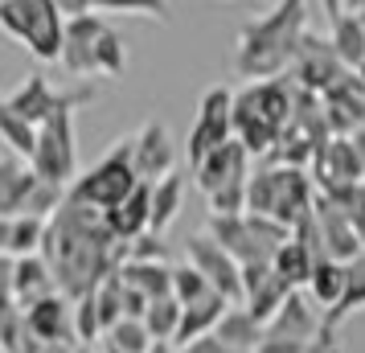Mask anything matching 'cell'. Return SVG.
<instances>
[{"label": "cell", "instance_id": "6da1fadb", "mask_svg": "<svg viewBox=\"0 0 365 353\" xmlns=\"http://www.w3.org/2000/svg\"><path fill=\"white\" fill-rule=\"evenodd\" d=\"M41 255L50 259L58 292H66L70 300H78L86 292H95L111 271H119L123 242L111 235L103 210L66 198L53 210V218L46 222Z\"/></svg>", "mask_w": 365, "mask_h": 353}, {"label": "cell", "instance_id": "44dd1931", "mask_svg": "<svg viewBox=\"0 0 365 353\" xmlns=\"http://www.w3.org/2000/svg\"><path fill=\"white\" fill-rule=\"evenodd\" d=\"M226 308H230V300L222 296V292H210V296H201V300L185 304L181 312V329H177V349H185V345H193V341H201V337H210L217 329V320L226 317Z\"/></svg>", "mask_w": 365, "mask_h": 353}, {"label": "cell", "instance_id": "b9f144b4", "mask_svg": "<svg viewBox=\"0 0 365 353\" xmlns=\"http://www.w3.org/2000/svg\"><path fill=\"white\" fill-rule=\"evenodd\" d=\"M353 144H357V152H361V160H365V123L353 132Z\"/></svg>", "mask_w": 365, "mask_h": 353}, {"label": "cell", "instance_id": "ba28073f", "mask_svg": "<svg viewBox=\"0 0 365 353\" xmlns=\"http://www.w3.org/2000/svg\"><path fill=\"white\" fill-rule=\"evenodd\" d=\"M29 165L41 181L70 189L78 177V135H74V111H53L46 123H37V148Z\"/></svg>", "mask_w": 365, "mask_h": 353}, {"label": "cell", "instance_id": "f6af8a7d", "mask_svg": "<svg viewBox=\"0 0 365 353\" xmlns=\"http://www.w3.org/2000/svg\"><path fill=\"white\" fill-rule=\"evenodd\" d=\"M361 25H365V13H361Z\"/></svg>", "mask_w": 365, "mask_h": 353}, {"label": "cell", "instance_id": "7a4b0ae2", "mask_svg": "<svg viewBox=\"0 0 365 353\" xmlns=\"http://www.w3.org/2000/svg\"><path fill=\"white\" fill-rule=\"evenodd\" d=\"M304 34H308V0H275L271 13L242 25L234 41V70L250 83L279 78L296 66Z\"/></svg>", "mask_w": 365, "mask_h": 353}, {"label": "cell", "instance_id": "83f0119b", "mask_svg": "<svg viewBox=\"0 0 365 353\" xmlns=\"http://www.w3.org/2000/svg\"><path fill=\"white\" fill-rule=\"evenodd\" d=\"M181 202H185V177L177 168L168 177H160V181H152V230L156 235H165L168 226L177 222Z\"/></svg>", "mask_w": 365, "mask_h": 353}, {"label": "cell", "instance_id": "ab89813d", "mask_svg": "<svg viewBox=\"0 0 365 353\" xmlns=\"http://www.w3.org/2000/svg\"><path fill=\"white\" fill-rule=\"evenodd\" d=\"M341 13H365V0H341Z\"/></svg>", "mask_w": 365, "mask_h": 353}, {"label": "cell", "instance_id": "d4e9b609", "mask_svg": "<svg viewBox=\"0 0 365 353\" xmlns=\"http://www.w3.org/2000/svg\"><path fill=\"white\" fill-rule=\"evenodd\" d=\"M345 287H349V263H341V259H320L312 271V280H308V296L329 317L332 308L345 300Z\"/></svg>", "mask_w": 365, "mask_h": 353}, {"label": "cell", "instance_id": "2e32d148", "mask_svg": "<svg viewBox=\"0 0 365 353\" xmlns=\"http://www.w3.org/2000/svg\"><path fill=\"white\" fill-rule=\"evenodd\" d=\"M320 333H324V312H320V304L312 296H299V287L287 296V304H283L279 312L267 320V337H279V341L308 345Z\"/></svg>", "mask_w": 365, "mask_h": 353}, {"label": "cell", "instance_id": "5bb4252c", "mask_svg": "<svg viewBox=\"0 0 365 353\" xmlns=\"http://www.w3.org/2000/svg\"><path fill=\"white\" fill-rule=\"evenodd\" d=\"M132 160H135L140 181H148V185L173 173V165H177V144L168 135L165 119H144L140 123V132L132 135Z\"/></svg>", "mask_w": 365, "mask_h": 353}, {"label": "cell", "instance_id": "f35d334b", "mask_svg": "<svg viewBox=\"0 0 365 353\" xmlns=\"http://www.w3.org/2000/svg\"><path fill=\"white\" fill-rule=\"evenodd\" d=\"M181 353H242V349H230V345H222V341L210 333V337H201V341H193V345H185Z\"/></svg>", "mask_w": 365, "mask_h": 353}, {"label": "cell", "instance_id": "8992f818", "mask_svg": "<svg viewBox=\"0 0 365 353\" xmlns=\"http://www.w3.org/2000/svg\"><path fill=\"white\" fill-rule=\"evenodd\" d=\"M135 185H140V173H135V160H132V135H123V140L111 144V152H103L86 173H78L70 181L66 198L95 205V210H115Z\"/></svg>", "mask_w": 365, "mask_h": 353}, {"label": "cell", "instance_id": "7c38bea8", "mask_svg": "<svg viewBox=\"0 0 365 353\" xmlns=\"http://www.w3.org/2000/svg\"><path fill=\"white\" fill-rule=\"evenodd\" d=\"M292 74H296V78H292L296 86L324 95V91L345 83L349 66L336 58L332 41H324V37H316V34H304V46H299V58H296V66H292Z\"/></svg>", "mask_w": 365, "mask_h": 353}, {"label": "cell", "instance_id": "4316f807", "mask_svg": "<svg viewBox=\"0 0 365 353\" xmlns=\"http://www.w3.org/2000/svg\"><path fill=\"white\" fill-rule=\"evenodd\" d=\"M329 41H332V50H336V58H341L349 70L361 66V62H365V25H361V13H341V17H332Z\"/></svg>", "mask_w": 365, "mask_h": 353}, {"label": "cell", "instance_id": "30bf717a", "mask_svg": "<svg viewBox=\"0 0 365 353\" xmlns=\"http://www.w3.org/2000/svg\"><path fill=\"white\" fill-rule=\"evenodd\" d=\"M226 140H234V95H230V86H210L201 95L197 119H193L189 140H185L189 165H197L201 156H210L214 148H222Z\"/></svg>", "mask_w": 365, "mask_h": 353}, {"label": "cell", "instance_id": "7402d4cb", "mask_svg": "<svg viewBox=\"0 0 365 353\" xmlns=\"http://www.w3.org/2000/svg\"><path fill=\"white\" fill-rule=\"evenodd\" d=\"M13 292H17L21 308H29V304H37L41 296L58 292L50 259H46V255H21V259H13Z\"/></svg>", "mask_w": 365, "mask_h": 353}, {"label": "cell", "instance_id": "8fae6325", "mask_svg": "<svg viewBox=\"0 0 365 353\" xmlns=\"http://www.w3.org/2000/svg\"><path fill=\"white\" fill-rule=\"evenodd\" d=\"M185 263H193V267L210 280V287L222 292L230 304H242V263H238L210 230H205V235H193L185 242Z\"/></svg>", "mask_w": 365, "mask_h": 353}, {"label": "cell", "instance_id": "8d00e7d4", "mask_svg": "<svg viewBox=\"0 0 365 353\" xmlns=\"http://www.w3.org/2000/svg\"><path fill=\"white\" fill-rule=\"evenodd\" d=\"M247 181L222 185L217 193H210V198H205V202H210V214H247Z\"/></svg>", "mask_w": 365, "mask_h": 353}, {"label": "cell", "instance_id": "836d02e7", "mask_svg": "<svg viewBox=\"0 0 365 353\" xmlns=\"http://www.w3.org/2000/svg\"><path fill=\"white\" fill-rule=\"evenodd\" d=\"M95 13H128V17H148V21H168V0H91Z\"/></svg>", "mask_w": 365, "mask_h": 353}, {"label": "cell", "instance_id": "cb8c5ba5", "mask_svg": "<svg viewBox=\"0 0 365 353\" xmlns=\"http://www.w3.org/2000/svg\"><path fill=\"white\" fill-rule=\"evenodd\" d=\"M119 280L140 292L144 300H160L173 296V267L168 263H140V259H123L119 263Z\"/></svg>", "mask_w": 365, "mask_h": 353}, {"label": "cell", "instance_id": "4dcf8cb0", "mask_svg": "<svg viewBox=\"0 0 365 353\" xmlns=\"http://www.w3.org/2000/svg\"><path fill=\"white\" fill-rule=\"evenodd\" d=\"M181 312H185V304L177 300V296H160V300H152L148 312H144V324H148L152 341H177Z\"/></svg>", "mask_w": 365, "mask_h": 353}, {"label": "cell", "instance_id": "bcb514c9", "mask_svg": "<svg viewBox=\"0 0 365 353\" xmlns=\"http://www.w3.org/2000/svg\"><path fill=\"white\" fill-rule=\"evenodd\" d=\"M361 242H365V230H361Z\"/></svg>", "mask_w": 365, "mask_h": 353}, {"label": "cell", "instance_id": "f546056e", "mask_svg": "<svg viewBox=\"0 0 365 353\" xmlns=\"http://www.w3.org/2000/svg\"><path fill=\"white\" fill-rule=\"evenodd\" d=\"M46 222L50 218H34V214L9 218V255H13V259H21V255H41Z\"/></svg>", "mask_w": 365, "mask_h": 353}, {"label": "cell", "instance_id": "9a60e30c", "mask_svg": "<svg viewBox=\"0 0 365 353\" xmlns=\"http://www.w3.org/2000/svg\"><path fill=\"white\" fill-rule=\"evenodd\" d=\"M193 177H197V189L210 198V193H217L222 185H238V181H247L250 177V152L247 144L234 135V140H226L222 148H214L210 156H201L197 165H193Z\"/></svg>", "mask_w": 365, "mask_h": 353}, {"label": "cell", "instance_id": "1f68e13d", "mask_svg": "<svg viewBox=\"0 0 365 353\" xmlns=\"http://www.w3.org/2000/svg\"><path fill=\"white\" fill-rule=\"evenodd\" d=\"M107 345H115V349H123V353H148L156 341H152V333H148V324L140 317H123L115 324V329H107V337H103Z\"/></svg>", "mask_w": 365, "mask_h": 353}, {"label": "cell", "instance_id": "ac0fdd59", "mask_svg": "<svg viewBox=\"0 0 365 353\" xmlns=\"http://www.w3.org/2000/svg\"><path fill=\"white\" fill-rule=\"evenodd\" d=\"M316 222H320V235H324V251H329V259L353 263V259L365 251L361 230H357V226H353V222H349L332 202H324L320 193H316Z\"/></svg>", "mask_w": 365, "mask_h": 353}, {"label": "cell", "instance_id": "f1b7e54d", "mask_svg": "<svg viewBox=\"0 0 365 353\" xmlns=\"http://www.w3.org/2000/svg\"><path fill=\"white\" fill-rule=\"evenodd\" d=\"M0 144L13 152V156H21V160H29L34 148H37V123L17 116V111L4 103V95H0Z\"/></svg>", "mask_w": 365, "mask_h": 353}, {"label": "cell", "instance_id": "ffe728a7", "mask_svg": "<svg viewBox=\"0 0 365 353\" xmlns=\"http://www.w3.org/2000/svg\"><path fill=\"white\" fill-rule=\"evenodd\" d=\"M316 173H320V185H341V181H365V160L353 135H332L329 144L316 156Z\"/></svg>", "mask_w": 365, "mask_h": 353}, {"label": "cell", "instance_id": "52a82bcc", "mask_svg": "<svg viewBox=\"0 0 365 353\" xmlns=\"http://www.w3.org/2000/svg\"><path fill=\"white\" fill-rule=\"evenodd\" d=\"M62 202H66V189L41 181L29 160H21L13 152L0 156V218H21V214L53 218V210Z\"/></svg>", "mask_w": 365, "mask_h": 353}, {"label": "cell", "instance_id": "7bdbcfd3", "mask_svg": "<svg viewBox=\"0 0 365 353\" xmlns=\"http://www.w3.org/2000/svg\"><path fill=\"white\" fill-rule=\"evenodd\" d=\"M46 353H86V345H58V349H46Z\"/></svg>", "mask_w": 365, "mask_h": 353}, {"label": "cell", "instance_id": "e575fe53", "mask_svg": "<svg viewBox=\"0 0 365 353\" xmlns=\"http://www.w3.org/2000/svg\"><path fill=\"white\" fill-rule=\"evenodd\" d=\"M214 287H210V280L201 275L193 263H181V267H173V296L181 304H193V300H201V296H210Z\"/></svg>", "mask_w": 365, "mask_h": 353}, {"label": "cell", "instance_id": "9c48e42d", "mask_svg": "<svg viewBox=\"0 0 365 353\" xmlns=\"http://www.w3.org/2000/svg\"><path fill=\"white\" fill-rule=\"evenodd\" d=\"M95 95H99V91H95L91 83L74 86V91H53L46 74H29L17 91L4 95V103H9L17 116H25L29 123H46L53 111H78V107H86V103H95Z\"/></svg>", "mask_w": 365, "mask_h": 353}, {"label": "cell", "instance_id": "3957f363", "mask_svg": "<svg viewBox=\"0 0 365 353\" xmlns=\"http://www.w3.org/2000/svg\"><path fill=\"white\" fill-rule=\"evenodd\" d=\"M66 74L74 78H123L128 70V50H123V37L99 17V13H83V17L66 21V41H62V58H58Z\"/></svg>", "mask_w": 365, "mask_h": 353}, {"label": "cell", "instance_id": "60d3db41", "mask_svg": "<svg viewBox=\"0 0 365 353\" xmlns=\"http://www.w3.org/2000/svg\"><path fill=\"white\" fill-rule=\"evenodd\" d=\"M148 353H181V349H177V345H173V341H156V345H152Z\"/></svg>", "mask_w": 365, "mask_h": 353}, {"label": "cell", "instance_id": "ee69618b", "mask_svg": "<svg viewBox=\"0 0 365 353\" xmlns=\"http://www.w3.org/2000/svg\"><path fill=\"white\" fill-rule=\"evenodd\" d=\"M103 353H123V349H115V345H107V341H103Z\"/></svg>", "mask_w": 365, "mask_h": 353}, {"label": "cell", "instance_id": "e0dca14e", "mask_svg": "<svg viewBox=\"0 0 365 353\" xmlns=\"http://www.w3.org/2000/svg\"><path fill=\"white\" fill-rule=\"evenodd\" d=\"M292 292H296V287L287 284V280H283L271 263L242 267V304H247V308L263 320V324L279 312L283 304H287V296H292Z\"/></svg>", "mask_w": 365, "mask_h": 353}, {"label": "cell", "instance_id": "277c9868", "mask_svg": "<svg viewBox=\"0 0 365 353\" xmlns=\"http://www.w3.org/2000/svg\"><path fill=\"white\" fill-rule=\"evenodd\" d=\"M312 177L296 165H267L259 173H250L247 181V214H263L283 226H296L299 218H308L316 210Z\"/></svg>", "mask_w": 365, "mask_h": 353}, {"label": "cell", "instance_id": "d6986e66", "mask_svg": "<svg viewBox=\"0 0 365 353\" xmlns=\"http://www.w3.org/2000/svg\"><path fill=\"white\" fill-rule=\"evenodd\" d=\"M103 214H107V226H111V235L119 242H132V238L148 235L152 230V185L140 181L115 210H103Z\"/></svg>", "mask_w": 365, "mask_h": 353}, {"label": "cell", "instance_id": "603a6c76", "mask_svg": "<svg viewBox=\"0 0 365 353\" xmlns=\"http://www.w3.org/2000/svg\"><path fill=\"white\" fill-rule=\"evenodd\" d=\"M263 333H267V324L250 312L247 304H230V308H226V317L217 320V329H214V337L222 341V345L242 349V353L259 349V345H263Z\"/></svg>", "mask_w": 365, "mask_h": 353}, {"label": "cell", "instance_id": "484cf974", "mask_svg": "<svg viewBox=\"0 0 365 353\" xmlns=\"http://www.w3.org/2000/svg\"><path fill=\"white\" fill-rule=\"evenodd\" d=\"M316 263H320V259H316V251L304 242V238H296V235L287 238V242H279V251L271 255V267L279 271L292 287L308 284V280H312V271H316Z\"/></svg>", "mask_w": 365, "mask_h": 353}, {"label": "cell", "instance_id": "d6a6232c", "mask_svg": "<svg viewBox=\"0 0 365 353\" xmlns=\"http://www.w3.org/2000/svg\"><path fill=\"white\" fill-rule=\"evenodd\" d=\"M74 333H78V345H95L103 337V317H99V300H95V292H86L74 300Z\"/></svg>", "mask_w": 365, "mask_h": 353}, {"label": "cell", "instance_id": "4fadbf2b", "mask_svg": "<svg viewBox=\"0 0 365 353\" xmlns=\"http://www.w3.org/2000/svg\"><path fill=\"white\" fill-rule=\"evenodd\" d=\"M25 324L34 329V337L46 345V349H58V345H78V333H74V300L66 292H50L37 304L25 308Z\"/></svg>", "mask_w": 365, "mask_h": 353}, {"label": "cell", "instance_id": "74e56055", "mask_svg": "<svg viewBox=\"0 0 365 353\" xmlns=\"http://www.w3.org/2000/svg\"><path fill=\"white\" fill-rule=\"evenodd\" d=\"M299 353H345V349L336 345V329H329V324H324V333L316 337V341H308Z\"/></svg>", "mask_w": 365, "mask_h": 353}, {"label": "cell", "instance_id": "d590c367", "mask_svg": "<svg viewBox=\"0 0 365 353\" xmlns=\"http://www.w3.org/2000/svg\"><path fill=\"white\" fill-rule=\"evenodd\" d=\"M123 259H140V263H165V259H168L165 235L148 230V235H140V238H132V242H123Z\"/></svg>", "mask_w": 365, "mask_h": 353}, {"label": "cell", "instance_id": "5b68a950", "mask_svg": "<svg viewBox=\"0 0 365 353\" xmlns=\"http://www.w3.org/2000/svg\"><path fill=\"white\" fill-rule=\"evenodd\" d=\"M0 29L37 62H58L66 41V13L58 0H0Z\"/></svg>", "mask_w": 365, "mask_h": 353}]
</instances>
